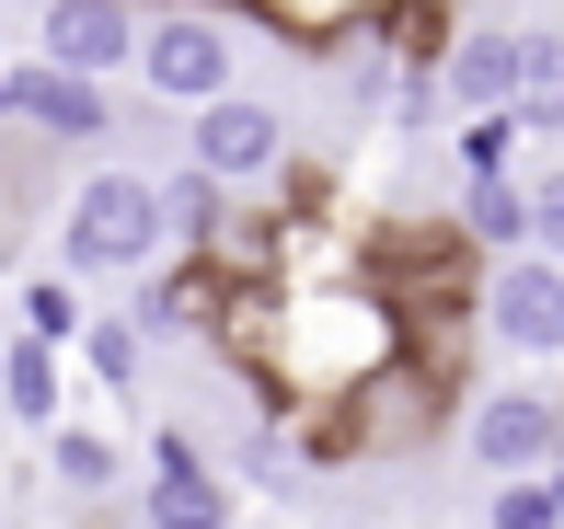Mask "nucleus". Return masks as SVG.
<instances>
[{
    "instance_id": "nucleus-18",
    "label": "nucleus",
    "mask_w": 564,
    "mask_h": 529,
    "mask_svg": "<svg viewBox=\"0 0 564 529\" xmlns=\"http://www.w3.org/2000/svg\"><path fill=\"white\" fill-rule=\"evenodd\" d=\"M484 529H564V507H553V472H507V484L484 495Z\"/></svg>"
},
{
    "instance_id": "nucleus-20",
    "label": "nucleus",
    "mask_w": 564,
    "mask_h": 529,
    "mask_svg": "<svg viewBox=\"0 0 564 529\" xmlns=\"http://www.w3.org/2000/svg\"><path fill=\"white\" fill-rule=\"evenodd\" d=\"M139 461H150V484H219V472H208V438H196L185 415H173V426H150V438H139Z\"/></svg>"
},
{
    "instance_id": "nucleus-14",
    "label": "nucleus",
    "mask_w": 564,
    "mask_h": 529,
    "mask_svg": "<svg viewBox=\"0 0 564 529\" xmlns=\"http://www.w3.org/2000/svg\"><path fill=\"white\" fill-rule=\"evenodd\" d=\"M519 128L530 139L564 128V35H519Z\"/></svg>"
},
{
    "instance_id": "nucleus-8",
    "label": "nucleus",
    "mask_w": 564,
    "mask_h": 529,
    "mask_svg": "<svg viewBox=\"0 0 564 529\" xmlns=\"http://www.w3.org/2000/svg\"><path fill=\"white\" fill-rule=\"evenodd\" d=\"M438 81H449V115H519V23H473V35L438 46Z\"/></svg>"
},
{
    "instance_id": "nucleus-24",
    "label": "nucleus",
    "mask_w": 564,
    "mask_h": 529,
    "mask_svg": "<svg viewBox=\"0 0 564 529\" xmlns=\"http://www.w3.org/2000/svg\"><path fill=\"white\" fill-rule=\"evenodd\" d=\"M415 529H449V518H415Z\"/></svg>"
},
{
    "instance_id": "nucleus-13",
    "label": "nucleus",
    "mask_w": 564,
    "mask_h": 529,
    "mask_svg": "<svg viewBox=\"0 0 564 529\" xmlns=\"http://www.w3.org/2000/svg\"><path fill=\"white\" fill-rule=\"evenodd\" d=\"M69 368H82L93 392H139V368H150L139 311H82V334H69Z\"/></svg>"
},
{
    "instance_id": "nucleus-17",
    "label": "nucleus",
    "mask_w": 564,
    "mask_h": 529,
    "mask_svg": "<svg viewBox=\"0 0 564 529\" xmlns=\"http://www.w3.org/2000/svg\"><path fill=\"white\" fill-rule=\"evenodd\" d=\"M139 507H150V529H242L230 518V484H150Z\"/></svg>"
},
{
    "instance_id": "nucleus-12",
    "label": "nucleus",
    "mask_w": 564,
    "mask_h": 529,
    "mask_svg": "<svg viewBox=\"0 0 564 529\" xmlns=\"http://www.w3.org/2000/svg\"><path fill=\"white\" fill-rule=\"evenodd\" d=\"M127 449L139 438H116V426H46V472H58V495H82V507H105V495L127 484Z\"/></svg>"
},
{
    "instance_id": "nucleus-10",
    "label": "nucleus",
    "mask_w": 564,
    "mask_h": 529,
    "mask_svg": "<svg viewBox=\"0 0 564 529\" xmlns=\"http://www.w3.org/2000/svg\"><path fill=\"white\" fill-rule=\"evenodd\" d=\"M449 231L473 242L484 265H496V254H530V185H519V173H460Z\"/></svg>"
},
{
    "instance_id": "nucleus-21",
    "label": "nucleus",
    "mask_w": 564,
    "mask_h": 529,
    "mask_svg": "<svg viewBox=\"0 0 564 529\" xmlns=\"http://www.w3.org/2000/svg\"><path fill=\"white\" fill-rule=\"evenodd\" d=\"M530 242L564 265V173H542V185H530Z\"/></svg>"
},
{
    "instance_id": "nucleus-1",
    "label": "nucleus",
    "mask_w": 564,
    "mask_h": 529,
    "mask_svg": "<svg viewBox=\"0 0 564 529\" xmlns=\"http://www.w3.org/2000/svg\"><path fill=\"white\" fill-rule=\"evenodd\" d=\"M173 231H162V185L150 173H82L58 208V265L82 276V288H105V276H139L162 265Z\"/></svg>"
},
{
    "instance_id": "nucleus-2",
    "label": "nucleus",
    "mask_w": 564,
    "mask_h": 529,
    "mask_svg": "<svg viewBox=\"0 0 564 529\" xmlns=\"http://www.w3.org/2000/svg\"><path fill=\"white\" fill-rule=\"evenodd\" d=\"M127 81H139L150 104L196 115L208 92L242 81V23H230L219 0H162V12H139V58H127Z\"/></svg>"
},
{
    "instance_id": "nucleus-4",
    "label": "nucleus",
    "mask_w": 564,
    "mask_h": 529,
    "mask_svg": "<svg viewBox=\"0 0 564 529\" xmlns=\"http://www.w3.org/2000/svg\"><path fill=\"white\" fill-rule=\"evenodd\" d=\"M185 150L219 173L230 196H265V185H276V162H289V115H276L265 92L230 81V92H208V104L185 115Z\"/></svg>"
},
{
    "instance_id": "nucleus-3",
    "label": "nucleus",
    "mask_w": 564,
    "mask_h": 529,
    "mask_svg": "<svg viewBox=\"0 0 564 529\" xmlns=\"http://www.w3.org/2000/svg\"><path fill=\"white\" fill-rule=\"evenodd\" d=\"M449 438L473 449L484 484H507V472H553V449H564V392H542V381H496V392H473V403L449 415Z\"/></svg>"
},
{
    "instance_id": "nucleus-23",
    "label": "nucleus",
    "mask_w": 564,
    "mask_h": 529,
    "mask_svg": "<svg viewBox=\"0 0 564 529\" xmlns=\"http://www.w3.org/2000/svg\"><path fill=\"white\" fill-rule=\"evenodd\" d=\"M312 529H357V518H312Z\"/></svg>"
},
{
    "instance_id": "nucleus-22",
    "label": "nucleus",
    "mask_w": 564,
    "mask_h": 529,
    "mask_svg": "<svg viewBox=\"0 0 564 529\" xmlns=\"http://www.w3.org/2000/svg\"><path fill=\"white\" fill-rule=\"evenodd\" d=\"M0 334H12V288H0Z\"/></svg>"
},
{
    "instance_id": "nucleus-11",
    "label": "nucleus",
    "mask_w": 564,
    "mask_h": 529,
    "mask_svg": "<svg viewBox=\"0 0 564 529\" xmlns=\"http://www.w3.org/2000/svg\"><path fill=\"white\" fill-rule=\"evenodd\" d=\"M150 185H162V231H173V254H219V231H230V185H219V173L196 162V150H173Z\"/></svg>"
},
{
    "instance_id": "nucleus-16",
    "label": "nucleus",
    "mask_w": 564,
    "mask_h": 529,
    "mask_svg": "<svg viewBox=\"0 0 564 529\" xmlns=\"http://www.w3.org/2000/svg\"><path fill=\"white\" fill-rule=\"evenodd\" d=\"M519 139H530V128H519L507 104H496V115H449V162H460V173H507V162H519Z\"/></svg>"
},
{
    "instance_id": "nucleus-6",
    "label": "nucleus",
    "mask_w": 564,
    "mask_h": 529,
    "mask_svg": "<svg viewBox=\"0 0 564 529\" xmlns=\"http://www.w3.org/2000/svg\"><path fill=\"white\" fill-rule=\"evenodd\" d=\"M12 128L58 139V150H105L116 139V92L93 69H58V58H12Z\"/></svg>"
},
{
    "instance_id": "nucleus-15",
    "label": "nucleus",
    "mask_w": 564,
    "mask_h": 529,
    "mask_svg": "<svg viewBox=\"0 0 564 529\" xmlns=\"http://www.w3.org/2000/svg\"><path fill=\"white\" fill-rule=\"evenodd\" d=\"M82 311H93V299H82V276H69V265H46V276H23V288H12V322H23V334H82Z\"/></svg>"
},
{
    "instance_id": "nucleus-5",
    "label": "nucleus",
    "mask_w": 564,
    "mask_h": 529,
    "mask_svg": "<svg viewBox=\"0 0 564 529\" xmlns=\"http://www.w3.org/2000/svg\"><path fill=\"white\" fill-rule=\"evenodd\" d=\"M473 322L507 345V357H564V265L530 242V254H496L473 288Z\"/></svg>"
},
{
    "instance_id": "nucleus-7",
    "label": "nucleus",
    "mask_w": 564,
    "mask_h": 529,
    "mask_svg": "<svg viewBox=\"0 0 564 529\" xmlns=\"http://www.w3.org/2000/svg\"><path fill=\"white\" fill-rule=\"evenodd\" d=\"M35 58L127 81V58H139V0H46L35 12Z\"/></svg>"
},
{
    "instance_id": "nucleus-19",
    "label": "nucleus",
    "mask_w": 564,
    "mask_h": 529,
    "mask_svg": "<svg viewBox=\"0 0 564 529\" xmlns=\"http://www.w3.org/2000/svg\"><path fill=\"white\" fill-rule=\"evenodd\" d=\"M253 12H276L289 35H346V23H369V12H415V0H253Z\"/></svg>"
},
{
    "instance_id": "nucleus-9",
    "label": "nucleus",
    "mask_w": 564,
    "mask_h": 529,
    "mask_svg": "<svg viewBox=\"0 0 564 529\" xmlns=\"http://www.w3.org/2000/svg\"><path fill=\"white\" fill-rule=\"evenodd\" d=\"M0 415L35 426V438L69 415V345H58V334H23V322L0 334Z\"/></svg>"
}]
</instances>
